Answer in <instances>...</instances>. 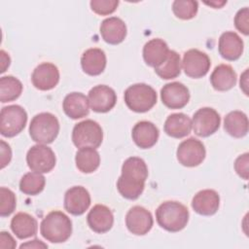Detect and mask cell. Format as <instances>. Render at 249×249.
<instances>
[{
    "label": "cell",
    "instance_id": "obj_1",
    "mask_svg": "<svg viewBox=\"0 0 249 249\" xmlns=\"http://www.w3.org/2000/svg\"><path fill=\"white\" fill-rule=\"evenodd\" d=\"M147 178L146 162L140 158L130 157L123 163L122 175L117 181V189L124 198L136 199L143 193Z\"/></svg>",
    "mask_w": 249,
    "mask_h": 249
},
{
    "label": "cell",
    "instance_id": "obj_2",
    "mask_svg": "<svg viewBox=\"0 0 249 249\" xmlns=\"http://www.w3.org/2000/svg\"><path fill=\"white\" fill-rule=\"evenodd\" d=\"M42 236L52 243H62L72 233V222L61 211L54 210L45 216L40 225Z\"/></svg>",
    "mask_w": 249,
    "mask_h": 249
},
{
    "label": "cell",
    "instance_id": "obj_3",
    "mask_svg": "<svg viewBox=\"0 0 249 249\" xmlns=\"http://www.w3.org/2000/svg\"><path fill=\"white\" fill-rule=\"evenodd\" d=\"M158 224L167 231H182L189 221L188 208L178 201H164L156 210Z\"/></svg>",
    "mask_w": 249,
    "mask_h": 249
},
{
    "label": "cell",
    "instance_id": "obj_4",
    "mask_svg": "<svg viewBox=\"0 0 249 249\" xmlns=\"http://www.w3.org/2000/svg\"><path fill=\"white\" fill-rule=\"evenodd\" d=\"M59 132L57 118L48 112L40 113L33 117L29 124V134L38 144L52 143Z\"/></svg>",
    "mask_w": 249,
    "mask_h": 249
},
{
    "label": "cell",
    "instance_id": "obj_5",
    "mask_svg": "<svg viewBox=\"0 0 249 249\" xmlns=\"http://www.w3.org/2000/svg\"><path fill=\"white\" fill-rule=\"evenodd\" d=\"M124 102L133 112L144 113L152 109L157 103L156 90L147 84H134L124 91Z\"/></svg>",
    "mask_w": 249,
    "mask_h": 249
},
{
    "label": "cell",
    "instance_id": "obj_6",
    "mask_svg": "<svg viewBox=\"0 0 249 249\" xmlns=\"http://www.w3.org/2000/svg\"><path fill=\"white\" fill-rule=\"evenodd\" d=\"M103 140L101 126L92 120H85L75 124L72 131V141L77 148H98Z\"/></svg>",
    "mask_w": 249,
    "mask_h": 249
},
{
    "label": "cell",
    "instance_id": "obj_7",
    "mask_svg": "<svg viewBox=\"0 0 249 249\" xmlns=\"http://www.w3.org/2000/svg\"><path fill=\"white\" fill-rule=\"evenodd\" d=\"M27 114L19 105L3 107L0 113V132L5 137H14L25 126Z\"/></svg>",
    "mask_w": 249,
    "mask_h": 249
},
{
    "label": "cell",
    "instance_id": "obj_8",
    "mask_svg": "<svg viewBox=\"0 0 249 249\" xmlns=\"http://www.w3.org/2000/svg\"><path fill=\"white\" fill-rule=\"evenodd\" d=\"M28 167L38 173H48L55 165L56 159L53 151L45 144L32 146L26 155Z\"/></svg>",
    "mask_w": 249,
    "mask_h": 249
},
{
    "label": "cell",
    "instance_id": "obj_9",
    "mask_svg": "<svg viewBox=\"0 0 249 249\" xmlns=\"http://www.w3.org/2000/svg\"><path fill=\"white\" fill-rule=\"evenodd\" d=\"M221 118L216 110L209 107L198 109L193 116L192 128L200 137H207L216 132L220 126Z\"/></svg>",
    "mask_w": 249,
    "mask_h": 249
},
{
    "label": "cell",
    "instance_id": "obj_10",
    "mask_svg": "<svg viewBox=\"0 0 249 249\" xmlns=\"http://www.w3.org/2000/svg\"><path fill=\"white\" fill-rule=\"evenodd\" d=\"M205 154L206 152L202 142L194 137L181 142L176 152L178 161L187 167L199 165L203 161Z\"/></svg>",
    "mask_w": 249,
    "mask_h": 249
},
{
    "label": "cell",
    "instance_id": "obj_11",
    "mask_svg": "<svg viewBox=\"0 0 249 249\" xmlns=\"http://www.w3.org/2000/svg\"><path fill=\"white\" fill-rule=\"evenodd\" d=\"M210 65L209 56L197 49H191L184 53L182 67L185 74L191 78L197 79L205 76L210 69Z\"/></svg>",
    "mask_w": 249,
    "mask_h": 249
},
{
    "label": "cell",
    "instance_id": "obj_12",
    "mask_svg": "<svg viewBox=\"0 0 249 249\" xmlns=\"http://www.w3.org/2000/svg\"><path fill=\"white\" fill-rule=\"evenodd\" d=\"M153 224L154 220L151 212L142 206H133L126 213V228L135 235L146 234L152 229Z\"/></svg>",
    "mask_w": 249,
    "mask_h": 249
},
{
    "label": "cell",
    "instance_id": "obj_13",
    "mask_svg": "<svg viewBox=\"0 0 249 249\" xmlns=\"http://www.w3.org/2000/svg\"><path fill=\"white\" fill-rule=\"evenodd\" d=\"M90 108L97 113L109 112L116 105L117 94L115 90L105 85L93 87L88 95Z\"/></svg>",
    "mask_w": 249,
    "mask_h": 249
},
{
    "label": "cell",
    "instance_id": "obj_14",
    "mask_svg": "<svg viewBox=\"0 0 249 249\" xmlns=\"http://www.w3.org/2000/svg\"><path fill=\"white\" fill-rule=\"evenodd\" d=\"M162 103L169 109H181L187 105L190 99L188 88L179 82L164 85L160 89Z\"/></svg>",
    "mask_w": 249,
    "mask_h": 249
},
{
    "label": "cell",
    "instance_id": "obj_15",
    "mask_svg": "<svg viewBox=\"0 0 249 249\" xmlns=\"http://www.w3.org/2000/svg\"><path fill=\"white\" fill-rule=\"evenodd\" d=\"M90 205V195L82 186H74L68 189L64 196L65 210L75 216L82 215Z\"/></svg>",
    "mask_w": 249,
    "mask_h": 249
},
{
    "label": "cell",
    "instance_id": "obj_16",
    "mask_svg": "<svg viewBox=\"0 0 249 249\" xmlns=\"http://www.w3.org/2000/svg\"><path fill=\"white\" fill-rule=\"evenodd\" d=\"M31 81L40 90L53 89L59 82L58 68L51 62H43L33 70Z\"/></svg>",
    "mask_w": 249,
    "mask_h": 249
},
{
    "label": "cell",
    "instance_id": "obj_17",
    "mask_svg": "<svg viewBox=\"0 0 249 249\" xmlns=\"http://www.w3.org/2000/svg\"><path fill=\"white\" fill-rule=\"evenodd\" d=\"M87 222L90 230L97 233H104L111 230L114 224V216L109 207L96 204L89 210Z\"/></svg>",
    "mask_w": 249,
    "mask_h": 249
},
{
    "label": "cell",
    "instance_id": "obj_18",
    "mask_svg": "<svg viewBox=\"0 0 249 249\" xmlns=\"http://www.w3.org/2000/svg\"><path fill=\"white\" fill-rule=\"evenodd\" d=\"M220 196L214 190L205 189L195 195L192 200L193 209L199 215L211 216L218 211Z\"/></svg>",
    "mask_w": 249,
    "mask_h": 249
},
{
    "label": "cell",
    "instance_id": "obj_19",
    "mask_svg": "<svg viewBox=\"0 0 249 249\" xmlns=\"http://www.w3.org/2000/svg\"><path fill=\"white\" fill-rule=\"evenodd\" d=\"M243 47L242 39L235 32L227 31L220 36L219 53L227 60L233 61L238 59L243 53Z\"/></svg>",
    "mask_w": 249,
    "mask_h": 249
},
{
    "label": "cell",
    "instance_id": "obj_20",
    "mask_svg": "<svg viewBox=\"0 0 249 249\" xmlns=\"http://www.w3.org/2000/svg\"><path fill=\"white\" fill-rule=\"evenodd\" d=\"M131 136L134 143L141 149L153 147L159 138V129L151 122H138L132 128Z\"/></svg>",
    "mask_w": 249,
    "mask_h": 249
},
{
    "label": "cell",
    "instance_id": "obj_21",
    "mask_svg": "<svg viewBox=\"0 0 249 249\" xmlns=\"http://www.w3.org/2000/svg\"><path fill=\"white\" fill-rule=\"evenodd\" d=\"M100 34L106 43L118 45L122 43L126 36V25L120 18L111 17L101 22Z\"/></svg>",
    "mask_w": 249,
    "mask_h": 249
},
{
    "label": "cell",
    "instance_id": "obj_22",
    "mask_svg": "<svg viewBox=\"0 0 249 249\" xmlns=\"http://www.w3.org/2000/svg\"><path fill=\"white\" fill-rule=\"evenodd\" d=\"M169 52L170 50L163 40L155 38L145 44L143 48V58L147 65L156 68L166 60Z\"/></svg>",
    "mask_w": 249,
    "mask_h": 249
},
{
    "label": "cell",
    "instance_id": "obj_23",
    "mask_svg": "<svg viewBox=\"0 0 249 249\" xmlns=\"http://www.w3.org/2000/svg\"><path fill=\"white\" fill-rule=\"evenodd\" d=\"M106 54L98 48H91L85 51L81 56L83 71L89 76L101 74L106 67Z\"/></svg>",
    "mask_w": 249,
    "mask_h": 249
},
{
    "label": "cell",
    "instance_id": "obj_24",
    "mask_svg": "<svg viewBox=\"0 0 249 249\" xmlns=\"http://www.w3.org/2000/svg\"><path fill=\"white\" fill-rule=\"evenodd\" d=\"M62 108L69 118L73 120L81 119L89 113V99L81 92H71L65 96Z\"/></svg>",
    "mask_w": 249,
    "mask_h": 249
},
{
    "label": "cell",
    "instance_id": "obj_25",
    "mask_svg": "<svg viewBox=\"0 0 249 249\" xmlns=\"http://www.w3.org/2000/svg\"><path fill=\"white\" fill-rule=\"evenodd\" d=\"M11 229L18 238L25 239L37 233L38 224L36 219L30 214L18 212L12 218Z\"/></svg>",
    "mask_w": 249,
    "mask_h": 249
},
{
    "label": "cell",
    "instance_id": "obj_26",
    "mask_svg": "<svg viewBox=\"0 0 249 249\" xmlns=\"http://www.w3.org/2000/svg\"><path fill=\"white\" fill-rule=\"evenodd\" d=\"M212 87L219 91H226L236 84V73L229 64H220L215 67L210 76Z\"/></svg>",
    "mask_w": 249,
    "mask_h": 249
},
{
    "label": "cell",
    "instance_id": "obj_27",
    "mask_svg": "<svg viewBox=\"0 0 249 249\" xmlns=\"http://www.w3.org/2000/svg\"><path fill=\"white\" fill-rule=\"evenodd\" d=\"M164 132L173 138H183L192 130V120L183 113L171 114L164 123Z\"/></svg>",
    "mask_w": 249,
    "mask_h": 249
},
{
    "label": "cell",
    "instance_id": "obj_28",
    "mask_svg": "<svg viewBox=\"0 0 249 249\" xmlns=\"http://www.w3.org/2000/svg\"><path fill=\"white\" fill-rule=\"evenodd\" d=\"M248 118L241 111H231L225 117L224 128L232 137L245 136L248 132Z\"/></svg>",
    "mask_w": 249,
    "mask_h": 249
},
{
    "label": "cell",
    "instance_id": "obj_29",
    "mask_svg": "<svg viewBox=\"0 0 249 249\" xmlns=\"http://www.w3.org/2000/svg\"><path fill=\"white\" fill-rule=\"evenodd\" d=\"M75 162L77 168L81 172L91 173L98 168L100 163V156L94 148H81L76 153Z\"/></svg>",
    "mask_w": 249,
    "mask_h": 249
},
{
    "label": "cell",
    "instance_id": "obj_30",
    "mask_svg": "<svg viewBox=\"0 0 249 249\" xmlns=\"http://www.w3.org/2000/svg\"><path fill=\"white\" fill-rule=\"evenodd\" d=\"M156 74L163 79H174L181 73V60L180 55L175 51H170L166 60L160 66L155 68Z\"/></svg>",
    "mask_w": 249,
    "mask_h": 249
},
{
    "label": "cell",
    "instance_id": "obj_31",
    "mask_svg": "<svg viewBox=\"0 0 249 249\" xmlns=\"http://www.w3.org/2000/svg\"><path fill=\"white\" fill-rule=\"evenodd\" d=\"M22 91L21 82L13 76H4L0 79V100L2 103L16 100Z\"/></svg>",
    "mask_w": 249,
    "mask_h": 249
},
{
    "label": "cell",
    "instance_id": "obj_32",
    "mask_svg": "<svg viewBox=\"0 0 249 249\" xmlns=\"http://www.w3.org/2000/svg\"><path fill=\"white\" fill-rule=\"evenodd\" d=\"M46 184L45 177L38 172L25 173L19 181V190L25 195L36 196L40 194Z\"/></svg>",
    "mask_w": 249,
    "mask_h": 249
},
{
    "label": "cell",
    "instance_id": "obj_33",
    "mask_svg": "<svg viewBox=\"0 0 249 249\" xmlns=\"http://www.w3.org/2000/svg\"><path fill=\"white\" fill-rule=\"evenodd\" d=\"M198 3L194 0H175L172 3V11L174 15L181 19H191L197 13Z\"/></svg>",
    "mask_w": 249,
    "mask_h": 249
},
{
    "label": "cell",
    "instance_id": "obj_34",
    "mask_svg": "<svg viewBox=\"0 0 249 249\" xmlns=\"http://www.w3.org/2000/svg\"><path fill=\"white\" fill-rule=\"evenodd\" d=\"M0 215L1 217H6L11 215L17 206L16 195L13 191L8 188H0Z\"/></svg>",
    "mask_w": 249,
    "mask_h": 249
},
{
    "label": "cell",
    "instance_id": "obj_35",
    "mask_svg": "<svg viewBox=\"0 0 249 249\" xmlns=\"http://www.w3.org/2000/svg\"><path fill=\"white\" fill-rule=\"evenodd\" d=\"M91 10L100 16H107L114 13L119 5L118 0H92L90 1Z\"/></svg>",
    "mask_w": 249,
    "mask_h": 249
},
{
    "label": "cell",
    "instance_id": "obj_36",
    "mask_svg": "<svg viewBox=\"0 0 249 249\" xmlns=\"http://www.w3.org/2000/svg\"><path fill=\"white\" fill-rule=\"evenodd\" d=\"M249 10L247 7L239 10L234 17V25L244 35L249 34Z\"/></svg>",
    "mask_w": 249,
    "mask_h": 249
},
{
    "label": "cell",
    "instance_id": "obj_37",
    "mask_svg": "<svg viewBox=\"0 0 249 249\" xmlns=\"http://www.w3.org/2000/svg\"><path fill=\"white\" fill-rule=\"evenodd\" d=\"M248 162H249V154L245 153L240 155L234 162V169L236 173L243 178L244 180L248 179Z\"/></svg>",
    "mask_w": 249,
    "mask_h": 249
},
{
    "label": "cell",
    "instance_id": "obj_38",
    "mask_svg": "<svg viewBox=\"0 0 249 249\" xmlns=\"http://www.w3.org/2000/svg\"><path fill=\"white\" fill-rule=\"evenodd\" d=\"M1 168H4L12 159V151L9 146L4 140H1Z\"/></svg>",
    "mask_w": 249,
    "mask_h": 249
},
{
    "label": "cell",
    "instance_id": "obj_39",
    "mask_svg": "<svg viewBox=\"0 0 249 249\" xmlns=\"http://www.w3.org/2000/svg\"><path fill=\"white\" fill-rule=\"evenodd\" d=\"M17 245L16 240L13 238V236L7 232V231H1L0 232V247L1 248H15Z\"/></svg>",
    "mask_w": 249,
    "mask_h": 249
},
{
    "label": "cell",
    "instance_id": "obj_40",
    "mask_svg": "<svg viewBox=\"0 0 249 249\" xmlns=\"http://www.w3.org/2000/svg\"><path fill=\"white\" fill-rule=\"evenodd\" d=\"M20 248H48V245L41 240L33 239L31 241H28L26 243H22L20 245Z\"/></svg>",
    "mask_w": 249,
    "mask_h": 249
},
{
    "label": "cell",
    "instance_id": "obj_41",
    "mask_svg": "<svg viewBox=\"0 0 249 249\" xmlns=\"http://www.w3.org/2000/svg\"><path fill=\"white\" fill-rule=\"evenodd\" d=\"M0 54H1V73H3L9 67L11 59H10V56L8 55V53L3 50L0 52Z\"/></svg>",
    "mask_w": 249,
    "mask_h": 249
},
{
    "label": "cell",
    "instance_id": "obj_42",
    "mask_svg": "<svg viewBox=\"0 0 249 249\" xmlns=\"http://www.w3.org/2000/svg\"><path fill=\"white\" fill-rule=\"evenodd\" d=\"M240 89L243 90V92L246 95H248V69H246L244 73L241 75Z\"/></svg>",
    "mask_w": 249,
    "mask_h": 249
},
{
    "label": "cell",
    "instance_id": "obj_43",
    "mask_svg": "<svg viewBox=\"0 0 249 249\" xmlns=\"http://www.w3.org/2000/svg\"><path fill=\"white\" fill-rule=\"evenodd\" d=\"M206 5H209V6H212V7H214L215 9H217V8H221V7H223L226 3H227V1H212V2H204Z\"/></svg>",
    "mask_w": 249,
    "mask_h": 249
}]
</instances>
